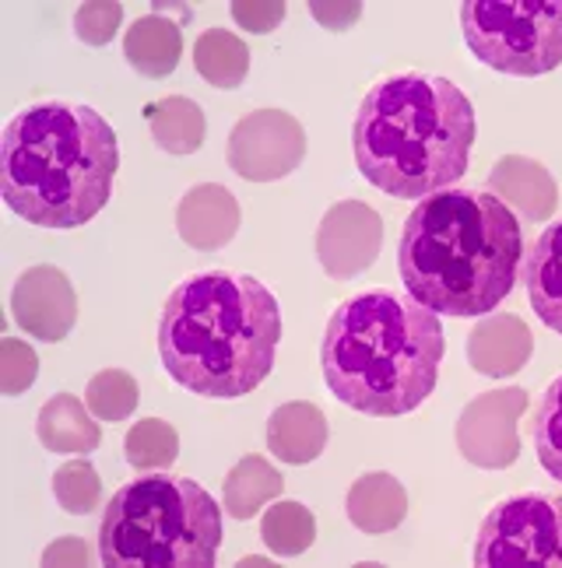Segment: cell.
Returning a JSON list of instances; mask_svg holds the SVG:
<instances>
[{"instance_id":"1","label":"cell","mask_w":562,"mask_h":568,"mask_svg":"<svg viewBox=\"0 0 562 568\" xmlns=\"http://www.w3.org/2000/svg\"><path fill=\"white\" fill-rule=\"evenodd\" d=\"M521 222L495 193L440 190L408 214L398 267L408 295L432 313H492L516 284Z\"/></svg>"},{"instance_id":"2","label":"cell","mask_w":562,"mask_h":568,"mask_svg":"<svg viewBox=\"0 0 562 568\" xmlns=\"http://www.w3.org/2000/svg\"><path fill=\"white\" fill-rule=\"evenodd\" d=\"M281 344V305L250 274H193L169 295L159 320V355L183 389L235 400L261 386Z\"/></svg>"},{"instance_id":"3","label":"cell","mask_w":562,"mask_h":568,"mask_svg":"<svg viewBox=\"0 0 562 568\" xmlns=\"http://www.w3.org/2000/svg\"><path fill=\"white\" fill-rule=\"evenodd\" d=\"M120 169L117 130L84 102L21 109L0 141L4 204L36 229L68 232L110 204Z\"/></svg>"},{"instance_id":"4","label":"cell","mask_w":562,"mask_h":568,"mask_svg":"<svg viewBox=\"0 0 562 568\" xmlns=\"http://www.w3.org/2000/svg\"><path fill=\"white\" fill-rule=\"evenodd\" d=\"M479 134L471 99L440 74H394L365 92L352 148L355 165L398 201H425L468 172Z\"/></svg>"},{"instance_id":"5","label":"cell","mask_w":562,"mask_h":568,"mask_svg":"<svg viewBox=\"0 0 562 568\" xmlns=\"http://www.w3.org/2000/svg\"><path fill=\"white\" fill-rule=\"evenodd\" d=\"M446 355L440 316L391 292L338 305L320 344L323 383L341 404L373 418L415 410L436 389Z\"/></svg>"},{"instance_id":"6","label":"cell","mask_w":562,"mask_h":568,"mask_svg":"<svg viewBox=\"0 0 562 568\" xmlns=\"http://www.w3.org/2000/svg\"><path fill=\"white\" fill-rule=\"evenodd\" d=\"M222 544V509L190 477L144 474L123 485L99 523L110 568H208Z\"/></svg>"},{"instance_id":"7","label":"cell","mask_w":562,"mask_h":568,"mask_svg":"<svg viewBox=\"0 0 562 568\" xmlns=\"http://www.w3.org/2000/svg\"><path fill=\"white\" fill-rule=\"evenodd\" d=\"M461 32L468 50L492 71L549 74L562 63V0H468Z\"/></svg>"},{"instance_id":"8","label":"cell","mask_w":562,"mask_h":568,"mask_svg":"<svg viewBox=\"0 0 562 568\" xmlns=\"http://www.w3.org/2000/svg\"><path fill=\"white\" fill-rule=\"evenodd\" d=\"M474 565L562 568V498L531 491L492 506L479 537H474Z\"/></svg>"},{"instance_id":"9","label":"cell","mask_w":562,"mask_h":568,"mask_svg":"<svg viewBox=\"0 0 562 568\" xmlns=\"http://www.w3.org/2000/svg\"><path fill=\"white\" fill-rule=\"evenodd\" d=\"M307 159V130L285 109H253L229 134V169L247 183L285 180Z\"/></svg>"},{"instance_id":"10","label":"cell","mask_w":562,"mask_h":568,"mask_svg":"<svg viewBox=\"0 0 562 568\" xmlns=\"http://www.w3.org/2000/svg\"><path fill=\"white\" fill-rule=\"evenodd\" d=\"M528 410V393L521 386L489 389L474 397L458 418V449L468 464L485 470H506L521 456L516 422Z\"/></svg>"},{"instance_id":"11","label":"cell","mask_w":562,"mask_h":568,"mask_svg":"<svg viewBox=\"0 0 562 568\" xmlns=\"http://www.w3.org/2000/svg\"><path fill=\"white\" fill-rule=\"evenodd\" d=\"M383 246L380 214L362 201H338L317 229L320 267L338 281L370 271Z\"/></svg>"},{"instance_id":"12","label":"cell","mask_w":562,"mask_h":568,"mask_svg":"<svg viewBox=\"0 0 562 568\" xmlns=\"http://www.w3.org/2000/svg\"><path fill=\"white\" fill-rule=\"evenodd\" d=\"M11 313L14 323L36 341H63L71 334V326L78 320V295L71 277L60 267H29L14 281L11 292Z\"/></svg>"},{"instance_id":"13","label":"cell","mask_w":562,"mask_h":568,"mask_svg":"<svg viewBox=\"0 0 562 568\" xmlns=\"http://www.w3.org/2000/svg\"><path fill=\"white\" fill-rule=\"evenodd\" d=\"M177 232L190 250L214 253L229 246L240 232V204L232 190L219 183H201L183 193L177 207Z\"/></svg>"},{"instance_id":"14","label":"cell","mask_w":562,"mask_h":568,"mask_svg":"<svg viewBox=\"0 0 562 568\" xmlns=\"http://www.w3.org/2000/svg\"><path fill=\"white\" fill-rule=\"evenodd\" d=\"M534 337L528 323L513 313H492L479 320V326L468 337V362L474 373L489 379H506L531 362Z\"/></svg>"},{"instance_id":"15","label":"cell","mask_w":562,"mask_h":568,"mask_svg":"<svg viewBox=\"0 0 562 568\" xmlns=\"http://www.w3.org/2000/svg\"><path fill=\"white\" fill-rule=\"evenodd\" d=\"M489 193L500 196L510 211L524 214L528 222H549L559 207V186L552 172L524 155H506L492 165Z\"/></svg>"},{"instance_id":"16","label":"cell","mask_w":562,"mask_h":568,"mask_svg":"<svg viewBox=\"0 0 562 568\" xmlns=\"http://www.w3.org/2000/svg\"><path fill=\"white\" fill-rule=\"evenodd\" d=\"M328 446V418L317 404L292 400L281 404L268 418V449L281 464H313Z\"/></svg>"},{"instance_id":"17","label":"cell","mask_w":562,"mask_h":568,"mask_svg":"<svg viewBox=\"0 0 562 568\" xmlns=\"http://www.w3.org/2000/svg\"><path fill=\"white\" fill-rule=\"evenodd\" d=\"M528 302L549 331L562 334V222L534 239L524 264Z\"/></svg>"},{"instance_id":"18","label":"cell","mask_w":562,"mask_h":568,"mask_svg":"<svg viewBox=\"0 0 562 568\" xmlns=\"http://www.w3.org/2000/svg\"><path fill=\"white\" fill-rule=\"evenodd\" d=\"M344 509H349L352 527H359L362 534H391L394 527H401L408 513V491L398 477L383 470L362 474L349 488Z\"/></svg>"},{"instance_id":"19","label":"cell","mask_w":562,"mask_h":568,"mask_svg":"<svg viewBox=\"0 0 562 568\" xmlns=\"http://www.w3.org/2000/svg\"><path fill=\"white\" fill-rule=\"evenodd\" d=\"M39 443L50 453H92L102 443V432L92 418L89 404H81L74 393H57L42 404L36 418Z\"/></svg>"},{"instance_id":"20","label":"cell","mask_w":562,"mask_h":568,"mask_svg":"<svg viewBox=\"0 0 562 568\" xmlns=\"http://www.w3.org/2000/svg\"><path fill=\"white\" fill-rule=\"evenodd\" d=\"M180 53H183V32L165 14H144L123 36V57L144 78L172 74L180 63Z\"/></svg>"},{"instance_id":"21","label":"cell","mask_w":562,"mask_h":568,"mask_svg":"<svg viewBox=\"0 0 562 568\" xmlns=\"http://www.w3.org/2000/svg\"><path fill=\"white\" fill-rule=\"evenodd\" d=\"M144 116L151 126V138L169 155H193L208 134L204 109L187 95H165L144 105Z\"/></svg>"},{"instance_id":"22","label":"cell","mask_w":562,"mask_h":568,"mask_svg":"<svg viewBox=\"0 0 562 568\" xmlns=\"http://www.w3.org/2000/svg\"><path fill=\"white\" fill-rule=\"evenodd\" d=\"M222 501H225V516L232 519H253V513H261L268 501L281 498V488H285V477H281L264 456H243L235 464L225 480H222Z\"/></svg>"},{"instance_id":"23","label":"cell","mask_w":562,"mask_h":568,"mask_svg":"<svg viewBox=\"0 0 562 568\" xmlns=\"http://www.w3.org/2000/svg\"><path fill=\"white\" fill-rule=\"evenodd\" d=\"M193 68H198V74L211 89L232 92L250 74V50L240 36H232L225 29H208L193 42Z\"/></svg>"},{"instance_id":"24","label":"cell","mask_w":562,"mask_h":568,"mask_svg":"<svg viewBox=\"0 0 562 568\" xmlns=\"http://www.w3.org/2000/svg\"><path fill=\"white\" fill-rule=\"evenodd\" d=\"M261 537H264V544L274 555L295 558V555L313 548L317 519H313V513L307 506H302V501L278 498L274 506L264 513V519H261Z\"/></svg>"},{"instance_id":"25","label":"cell","mask_w":562,"mask_h":568,"mask_svg":"<svg viewBox=\"0 0 562 568\" xmlns=\"http://www.w3.org/2000/svg\"><path fill=\"white\" fill-rule=\"evenodd\" d=\"M127 464L134 470H165L180 456V435L162 418H141L123 439Z\"/></svg>"},{"instance_id":"26","label":"cell","mask_w":562,"mask_h":568,"mask_svg":"<svg viewBox=\"0 0 562 568\" xmlns=\"http://www.w3.org/2000/svg\"><path fill=\"white\" fill-rule=\"evenodd\" d=\"M141 400L138 379L123 368H102L84 386V404L99 422H127Z\"/></svg>"},{"instance_id":"27","label":"cell","mask_w":562,"mask_h":568,"mask_svg":"<svg viewBox=\"0 0 562 568\" xmlns=\"http://www.w3.org/2000/svg\"><path fill=\"white\" fill-rule=\"evenodd\" d=\"M534 453L555 480H562V376L545 389L542 404L534 410Z\"/></svg>"},{"instance_id":"28","label":"cell","mask_w":562,"mask_h":568,"mask_svg":"<svg viewBox=\"0 0 562 568\" xmlns=\"http://www.w3.org/2000/svg\"><path fill=\"white\" fill-rule=\"evenodd\" d=\"M53 495L63 513L89 516L102 501V480L89 460H71L53 474Z\"/></svg>"},{"instance_id":"29","label":"cell","mask_w":562,"mask_h":568,"mask_svg":"<svg viewBox=\"0 0 562 568\" xmlns=\"http://www.w3.org/2000/svg\"><path fill=\"white\" fill-rule=\"evenodd\" d=\"M39 376V355L26 341L4 337L0 341V393L4 397H18L26 393Z\"/></svg>"},{"instance_id":"30","label":"cell","mask_w":562,"mask_h":568,"mask_svg":"<svg viewBox=\"0 0 562 568\" xmlns=\"http://www.w3.org/2000/svg\"><path fill=\"white\" fill-rule=\"evenodd\" d=\"M123 21V4L117 0H96V4H81L74 14V32L89 47H106Z\"/></svg>"},{"instance_id":"31","label":"cell","mask_w":562,"mask_h":568,"mask_svg":"<svg viewBox=\"0 0 562 568\" xmlns=\"http://www.w3.org/2000/svg\"><path fill=\"white\" fill-rule=\"evenodd\" d=\"M285 4H278V0H261V4H253V0H235L232 4V18L235 26L253 32V36H264L271 29H278L281 21H285Z\"/></svg>"},{"instance_id":"32","label":"cell","mask_w":562,"mask_h":568,"mask_svg":"<svg viewBox=\"0 0 562 568\" xmlns=\"http://www.w3.org/2000/svg\"><path fill=\"white\" fill-rule=\"evenodd\" d=\"M89 561H92V551L81 537H60L57 544H50V548L42 551V565H89Z\"/></svg>"},{"instance_id":"33","label":"cell","mask_w":562,"mask_h":568,"mask_svg":"<svg viewBox=\"0 0 562 568\" xmlns=\"http://www.w3.org/2000/svg\"><path fill=\"white\" fill-rule=\"evenodd\" d=\"M310 11H313V18L320 21L323 29H331V32H344V29H352L355 21H359V14H362V8L359 4H310Z\"/></svg>"},{"instance_id":"34","label":"cell","mask_w":562,"mask_h":568,"mask_svg":"<svg viewBox=\"0 0 562 568\" xmlns=\"http://www.w3.org/2000/svg\"><path fill=\"white\" fill-rule=\"evenodd\" d=\"M240 565H268V558H243Z\"/></svg>"}]
</instances>
